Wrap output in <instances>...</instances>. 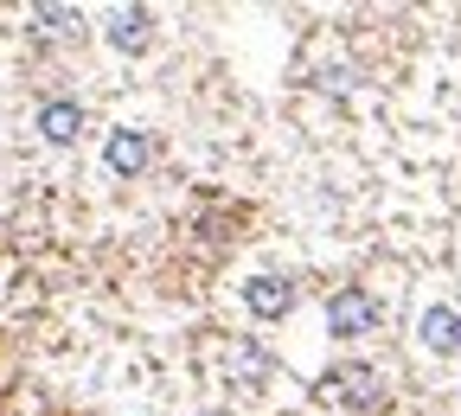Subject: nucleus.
<instances>
[{"label": "nucleus", "instance_id": "9", "mask_svg": "<svg viewBox=\"0 0 461 416\" xmlns=\"http://www.w3.org/2000/svg\"><path fill=\"white\" fill-rule=\"evenodd\" d=\"M32 26H39V39H58V45L84 39V14H77V7H39Z\"/></svg>", "mask_w": 461, "mask_h": 416}, {"label": "nucleus", "instance_id": "4", "mask_svg": "<svg viewBox=\"0 0 461 416\" xmlns=\"http://www.w3.org/2000/svg\"><path fill=\"white\" fill-rule=\"evenodd\" d=\"M84 122H90V115H84V103H77V96H45V103H39V115H32V129H39L51 148H71V141L84 135Z\"/></svg>", "mask_w": 461, "mask_h": 416}, {"label": "nucleus", "instance_id": "5", "mask_svg": "<svg viewBox=\"0 0 461 416\" xmlns=\"http://www.w3.org/2000/svg\"><path fill=\"white\" fill-rule=\"evenodd\" d=\"M244 308H250L257 321L295 314V282H288V276H250V282H244Z\"/></svg>", "mask_w": 461, "mask_h": 416}, {"label": "nucleus", "instance_id": "8", "mask_svg": "<svg viewBox=\"0 0 461 416\" xmlns=\"http://www.w3.org/2000/svg\"><path fill=\"white\" fill-rule=\"evenodd\" d=\"M224 366H230V384H263V378L276 372L269 346H257V339H238V346L224 352Z\"/></svg>", "mask_w": 461, "mask_h": 416}, {"label": "nucleus", "instance_id": "1", "mask_svg": "<svg viewBox=\"0 0 461 416\" xmlns=\"http://www.w3.org/2000/svg\"><path fill=\"white\" fill-rule=\"evenodd\" d=\"M321 397L327 403H346V410H384V372L378 366H333L321 378Z\"/></svg>", "mask_w": 461, "mask_h": 416}, {"label": "nucleus", "instance_id": "3", "mask_svg": "<svg viewBox=\"0 0 461 416\" xmlns=\"http://www.w3.org/2000/svg\"><path fill=\"white\" fill-rule=\"evenodd\" d=\"M148 160H154V135H148V129H109V141H103V167L115 173V180H141Z\"/></svg>", "mask_w": 461, "mask_h": 416}, {"label": "nucleus", "instance_id": "2", "mask_svg": "<svg viewBox=\"0 0 461 416\" xmlns=\"http://www.w3.org/2000/svg\"><path fill=\"white\" fill-rule=\"evenodd\" d=\"M327 333H333V339H366V333H378V302H372L359 282H346V288L327 294Z\"/></svg>", "mask_w": 461, "mask_h": 416}, {"label": "nucleus", "instance_id": "7", "mask_svg": "<svg viewBox=\"0 0 461 416\" xmlns=\"http://www.w3.org/2000/svg\"><path fill=\"white\" fill-rule=\"evenodd\" d=\"M417 333H423V346H429V352H442V359H455V352H461V308H448V302L423 308Z\"/></svg>", "mask_w": 461, "mask_h": 416}, {"label": "nucleus", "instance_id": "6", "mask_svg": "<svg viewBox=\"0 0 461 416\" xmlns=\"http://www.w3.org/2000/svg\"><path fill=\"white\" fill-rule=\"evenodd\" d=\"M103 32H109V45L115 51H148L154 45V14L148 7H109V20H103Z\"/></svg>", "mask_w": 461, "mask_h": 416}]
</instances>
